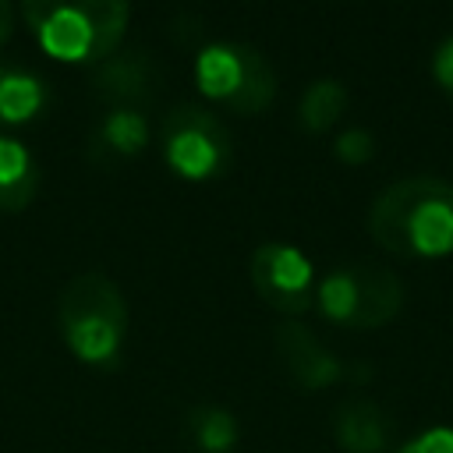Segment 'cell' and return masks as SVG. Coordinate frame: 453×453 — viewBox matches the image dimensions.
Wrapping results in <instances>:
<instances>
[{"label": "cell", "mask_w": 453, "mask_h": 453, "mask_svg": "<svg viewBox=\"0 0 453 453\" xmlns=\"http://www.w3.org/2000/svg\"><path fill=\"white\" fill-rule=\"evenodd\" d=\"M92 85L110 106L138 110V103H149L156 96L159 67L149 50H113L106 60L96 64Z\"/></svg>", "instance_id": "9"}, {"label": "cell", "mask_w": 453, "mask_h": 453, "mask_svg": "<svg viewBox=\"0 0 453 453\" xmlns=\"http://www.w3.org/2000/svg\"><path fill=\"white\" fill-rule=\"evenodd\" d=\"M11 28H14V7L11 0H0V42L11 39Z\"/></svg>", "instance_id": "19"}, {"label": "cell", "mask_w": 453, "mask_h": 453, "mask_svg": "<svg viewBox=\"0 0 453 453\" xmlns=\"http://www.w3.org/2000/svg\"><path fill=\"white\" fill-rule=\"evenodd\" d=\"M198 92L241 117L269 110L276 99V71L262 50L234 39H216L198 50L195 60Z\"/></svg>", "instance_id": "4"}, {"label": "cell", "mask_w": 453, "mask_h": 453, "mask_svg": "<svg viewBox=\"0 0 453 453\" xmlns=\"http://www.w3.org/2000/svg\"><path fill=\"white\" fill-rule=\"evenodd\" d=\"M248 276L255 294L287 319L315 304V287H319L315 269L304 258V251H297L294 244H283V241L258 244L248 258Z\"/></svg>", "instance_id": "7"}, {"label": "cell", "mask_w": 453, "mask_h": 453, "mask_svg": "<svg viewBox=\"0 0 453 453\" xmlns=\"http://www.w3.org/2000/svg\"><path fill=\"white\" fill-rule=\"evenodd\" d=\"M319 311L343 329H379L403 308V283L393 269L375 262H354L326 273L315 287Z\"/></svg>", "instance_id": "5"}, {"label": "cell", "mask_w": 453, "mask_h": 453, "mask_svg": "<svg viewBox=\"0 0 453 453\" xmlns=\"http://www.w3.org/2000/svg\"><path fill=\"white\" fill-rule=\"evenodd\" d=\"M432 78H435V85L453 99V32L435 46V53H432Z\"/></svg>", "instance_id": "18"}, {"label": "cell", "mask_w": 453, "mask_h": 453, "mask_svg": "<svg viewBox=\"0 0 453 453\" xmlns=\"http://www.w3.org/2000/svg\"><path fill=\"white\" fill-rule=\"evenodd\" d=\"M39 191V163L18 138H0V212H21Z\"/></svg>", "instance_id": "13"}, {"label": "cell", "mask_w": 453, "mask_h": 453, "mask_svg": "<svg viewBox=\"0 0 453 453\" xmlns=\"http://www.w3.org/2000/svg\"><path fill=\"white\" fill-rule=\"evenodd\" d=\"M347 110V88L336 81V78H315L304 92H301V103H297V120L304 131L311 134H322L329 131L340 113Z\"/></svg>", "instance_id": "15"}, {"label": "cell", "mask_w": 453, "mask_h": 453, "mask_svg": "<svg viewBox=\"0 0 453 453\" xmlns=\"http://www.w3.org/2000/svg\"><path fill=\"white\" fill-rule=\"evenodd\" d=\"M273 343H276V354H280V365L283 372L290 375L294 386L301 389H329L333 382L343 379V365L340 357L297 319H283L273 333Z\"/></svg>", "instance_id": "8"}, {"label": "cell", "mask_w": 453, "mask_h": 453, "mask_svg": "<svg viewBox=\"0 0 453 453\" xmlns=\"http://www.w3.org/2000/svg\"><path fill=\"white\" fill-rule=\"evenodd\" d=\"M333 152H336L340 163L361 166V163H368V159L375 156V138H372V131H365V127H347V131L333 142Z\"/></svg>", "instance_id": "16"}, {"label": "cell", "mask_w": 453, "mask_h": 453, "mask_svg": "<svg viewBox=\"0 0 453 453\" xmlns=\"http://www.w3.org/2000/svg\"><path fill=\"white\" fill-rule=\"evenodd\" d=\"M372 241L400 258H442L453 251V184L442 177H403L375 195L368 209Z\"/></svg>", "instance_id": "1"}, {"label": "cell", "mask_w": 453, "mask_h": 453, "mask_svg": "<svg viewBox=\"0 0 453 453\" xmlns=\"http://www.w3.org/2000/svg\"><path fill=\"white\" fill-rule=\"evenodd\" d=\"M35 42L67 64H99L124 39L131 0H21Z\"/></svg>", "instance_id": "2"}, {"label": "cell", "mask_w": 453, "mask_h": 453, "mask_svg": "<svg viewBox=\"0 0 453 453\" xmlns=\"http://www.w3.org/2000/svg\"><path fill=\"white\" fill-rule=\"evenodd\" d=\"M396 425L375 400H343L333 414V439L343 453H386L393 446Z\"/></svg>", "instance_id": "10"}, {"label": "cell", "mask_w": 453, "mask_h": 453, "mask_svg": "<svg viewBox=\"0 0 453 453\" xmlns=\"http://www.w3.org/2000/svg\"><path fill=\"white\" fill-rule=\"evenodd\" d=\"M149 142V127H145V113L131 110V106H110V113L92 127L85 156L88 163L110 170L131 156H138Z\"/></svg>", "instance_id": "11"}, {"label": "cell", "mask_w": 453, "mask_h": 453, "mask_svg": "<svg viewBox=\"0 0 453 453\" xmlns=\"http://www.w3.org/2000/svg\"><path fill=\"white\" fill-rule=\"evenodd\" d=\"M159 149L166 166L184 180H212L230 166V131L198 103H177L166 110L159 124Z\"/></svg>", "instance_id": "6"}, {"label": "cell", "mask_w": 453, "mask_h": 453, "mask_svg": "<svg viewBox=\"0 0 453 453\" xmlns=\"http://www.w3.org/2000/svg\"><path fill=\"white\" fill-rule=\"evenodd\" d=\"M237 435V418L219 403H198L184 418V439L198 453H234Z\"/></svg>", "instance_id": "14"}, {"label": "cell", "mask_w": 453, "mask_h": 453, "mask_svg": "<svg viewBox=\"0 0 453 453\" xmlns=\"http://www.w3.org/2000/svg\"><path fill=\"white\" fill-rule=\"evenodd\" d=\"M57 326L67 350L92 368H113L127 336V304L106 273H78L57 297Z\"/></svg>", "instance_id": "3"}, {"label": "cell", "mask_w": 453, "mask_h": 453, "mask_svg": "<svg viewBox=\"0 0 453 453\" xmlns=\"http://www.w3.org/2000/svg\"><path fill=\"white\" fill-rule=\"evenodd\" d=\"M396 453H453V428L449 425H435L418 432L414 439H407Z\"/></svg>", "instance_id": "17"}, {"label": "cell", "mask_w": 453, "mask_h": 453, "mask_svg": "<svg viewBox=\"0 0 453 453\" xmlns=\"http://www.w3.org/2000/svg\"><path fill=\"white\" fill-rule=\"evenodd\" d=\"M46 106V81L18 64L0 57V124H25L39 117Z\"/></svg>", "instance_id": "12"}]
</instances>
